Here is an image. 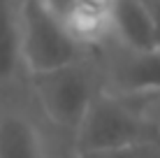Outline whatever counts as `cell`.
<instances>
[{
	"mask_svg": "<svg viewBox=\"0 0 160 158\" xmlns=\"http://www.w3.org/2000/svg\"><path fill=\"white\" fill-rule=\"evenodd\" d=\"M28 84L42 114L56 128L72 133V137L102 89V81L86 58L56 70L28 74Z\"/></svg>",
	"mask_w": 160,
	"mask_h": 158,
	"instance_id": "cell-1",
	"label": "cell"
},
{
	"mask_svg": "<svg viewBox=\"0 0 160 158\" xmlns=\"http://www.w3.org/2000/svg\"><path fill=\"white\" fill-rule=\"evenodd\" d=\"M151 142L158 140L148 116H144L132 100L114 95L104 89H100V93L95 95L72 137L74 151L123 149Z\"/></svg>",
	"mask_w": 160,
	"mask_h": 158,
	"instance_id": "cell-2",
	"label": "cell"
},
{
	"mask_svg": "<svg viewBox=\"0 0 160 158\" xmlns=\"http://www.w3.org/2000/svg\"><path fill=\"white\" fill-rule=\"evenodd\" d=\"M21 44L26 77L86 58L63 19L44 0H21Z\"/></svg>",
	"mask_w": 160,
	"mask_h": 158,
	"instance_id": "cell-3",
	"label": "cell"
},
{
	"mask_svg": "<svg viewBox=\"0 0 160 158\" xmlns=\"http://www.w3.org/2000/svg\"><path fill=\"white\" fill-rule=\"evenodd\" d=\"M102 89L132 102L160 98V49L130 51L114 44V51L107 54Z\"/></svg>",
	"mask_w": 160,
	"mask_h": 158,
	"instance_id": "cell-4",
	"label": "cell"
},
{
	"mask_svg": "<svg viewBox=\"0 0 160 158\" xmlns=\"http://www.w3.org/2000/svg\"><path fill=\"white\" fill-rule=\"evenodd\" d=\"M63 19L74 42L88 54L114 42L116 0H44Z\"/></svg>",
	"mask_w": 160,
	"mask_h": 158,
	"instance_id": "cell-5",
	"label": "cell"
},
{
	"mask_svg": "<svg viewBox=\"0 0 160 158\" xmlns=\"http://www.w3.org/2000/svg\"><path fill=\"white\" fill-rule=\"evenodd\" d=\"M130 51L160 49L158 21L148 0H116L114 7V42Z\"/></svg>",
	"mask_w": 160,
	"mask_h": 158,
	"instance_id": "cell-6",
	"label": "cell"
},
{
	"mask_svg": "<svg viewBox=\"0 0 160 158\" xmlns=\"http://www.w3.org/2000/svg\"><path fill=\"white\" fill-rule=\"evenodd\" d=\"M23 68L21 0H0V91L19 81Z\"/></svg>",
	"mask_w": 160,
	"mask_h": 158,
	"instance_id": "cell-7",
	"label": "cell"
},
{
	"mask_svg": "<svg viewBox=\"0 0 160 158\" xmlns=\"http://www.w3.org/2000/svg\"><path fill=\"white\" fill-rule=\"evenodd\" d=\"M0 158H47L40 128L26 112H0Z\"/></svg>",
	"mask_w": 160,
	"mask_h": 158,
	"instance_id": "cell-8",
	"label": "cell"
},
{
	"mask_svg": "<svg viewBox=\"0 0 160 158\" xmlns=\"http://www.w3.org/2000/svg\"><path fill=\"white\" fill-rule=\"evenodd\" d=\"M74 158H160L158 142L123 146V149H100V151H74Z\"/></svg>",
	"mask_w": 160,
	"mask_h": 158,
	"instance_id": "cell-9",
	"label": "cell"
},
{
	"mask_svg": "<svg viewBox=\"0 0 160 158\" xmlns=\"http://www.w3.org/2000/svg\"><path fill=\"white\" fill-rule=\"evenodd\" d=\"M148 5L153 7V14H156V21H158V40H160V0H148Z\"/></svg>",
	"mask_w": 160,
	"mask_h": 158,
	"instance_id": "cell-10",
	"label": "cell"
}]
</instances>
